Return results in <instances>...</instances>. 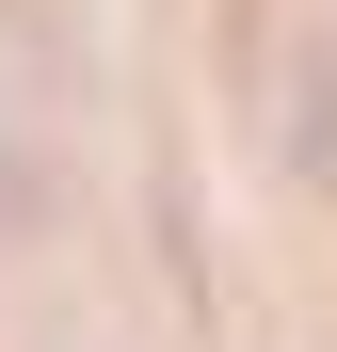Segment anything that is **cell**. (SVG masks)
Wrapping results in <instances>:
<instances>
[{"label":"cell","mask_w":337,"mask_h":352,"mask_svg":"<svg viewBox=\"0 0 337 352\" xmlns=\"http://www.w3.org/2000/svg\"><path fill=\"white\" fill-rule=\"evenodd\" d=\"M289 176L337 192V32H289Z\"/></svg>","instance_id":"6da1fadb"}]
</instances>
